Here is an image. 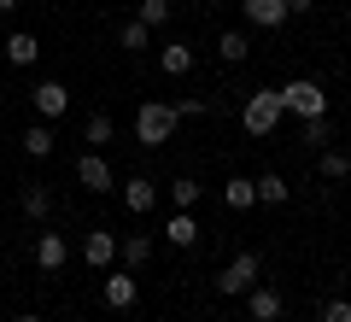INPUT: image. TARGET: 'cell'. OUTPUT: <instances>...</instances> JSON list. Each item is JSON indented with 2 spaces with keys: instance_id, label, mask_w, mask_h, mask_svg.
Returning <instances> with one entry per match:
<instances>
[{
  "instance_id": "obj_26",
  "label": "cell",
  "mask_w": 351,
  "mask_h": 322,
  "mask_svg": "<svg viewBox=\"0 0 351 322\" xmlns=\"http://www.w3.org/2000/svg\"><path fill=\"white\" fill-rule=\"evenodd\" d=\"M322 176H351V152H339V147H322Z\"/></svg>"
},
{
  "instance_id": "obj_4",
  "label": "cell",
  "mask_w": 351,
  "mask_h": 322,
  "mask_svg": "<svg viewBox=\"0 0 351 322\" xmlns=\"http://www.w3.org/2000/svg\"><path fill=\"white\" fill-rule=\"evenodd\" d=\"M258 275H263L258 252H240V258H228L223 270H217V293H223V299H240L246 287H258Z\"/></svg>"
},
{
  "instance_id": "obj_23",
  "label": "cell",
  "mask_w": 351,
  "mask_h": 322,
  "mask_svg": "<svg viewBox=\"0 0 351 322\" xmlns=\"http://www.w3.org/2000/svg\"><path fill=\"white\" fill-rule=\"evenodd\" d=\"M47 211H53V194H47L41 182H29V187H24V217H29V223H41Z\"/></svg>"
},
{
  "instance_id": "obj_25",
  "label": "cell",
  "mask_w": 351,
  "mask_h": 322,
  "mask_svg": "<svg viewBox=\"0 0 351 322\" xmlns=\"http://www.w3.org/2000/svg\"><path fill=\"white\" fill-rule=\"evenodd\" d=\"M170 199H176V211H193V205H199V182H193V176L170 182Z\"/></svg>"
},
{
  "instance_id": "obj_29",
  "label": "cell",
  "mask_w": 351,
  "mask_h": 322,
  "mask_svg": "<svg viewBox=\"0 0 351 322\" xmlns=\"http://www.w3.org/2000/svg\"><path fill=\"white\" fill-rule=\"evenodd\" d=\"M170 112H176V117H205V100H176Z\"/></svg>"
},
{
  "instance_id": "obj_15",
  "label": "cell",
  "mask_w": 351,
  "mask_h": 322,
  "mask_svg": "<svg viewBox=\"0 0 351 322\" xmlns=\"http://www.w3.org/2000/svg\"><path fill=\"white\" fill-rule=\"evenodd\" d=\"M6 59H12V65H36L41 59V41L29 36V30H12V36H6Z\"/></svg>"
},
{
  "instance_id": "obj_5",
  "label": "cell",
  "mask_w": 351,
  "mask_h": 322,
  "mask_svg": "<svg viewBox=\"0 0 351 322\" xmlns=\"http://www.w3.org/2000/svg\"><path fill=\"white\" fill-rule=\"evenodd\" d=\"M76 182H82L88 194H112V187H117L112 159H106V152H82V159H76Z\"/></svg>"
},
{
  "instance_id": "obj_3",
  "label": "cell",
  "mask_w": 351,
  "mask_h": 322,
  "mask_svg": "<svg viewBox=\"0 0 351 322\" xmlns=\"http://www.w3.org/2000/svg\"><path fill=\"white\" fill-rule=\"evenodd\" d=\"M176 124H182V117H176L164 100H147V106L135 112V141H141V147H164Z\"/></svg>"
},
{
  "instance_id": "obj_28",
  "label": "cell",
  "mask_w": 351,
  "mask_h": 322,
  "mask_svg": "<svg viewBox=\"0 0 351 322\" xmlns=\"http://www.w3.org/2000/svg\"><path fill=\"white\" fill-rule=\"evenodd\" d=\"M304 141L322 147V141H328V117H304Z\"/></svg>"
},
{
  "instance_id": "obj_34",
  "label": "cell",
  "mask_w": 351,
  "mask_h": 322,
  "mask_svg": "<svg viewBox=\"0 0 351 322\" xmlns=\"http://www.w3.org/2000/svg\"><path fill=\"white\" fill-rule=\"evenodd\" d=\"M164 322H170V317H164Z\"/></svg>"
},
{
  "instance_id": "obj_31",
  "label": "cell",
  "mask_w": 351,
  "mask_h": 322,
  "mask_svg": "<svg viewBox=\"0 0 351 322\" xmlns=\"http://www.w3.org/2000/svg\"><path fill=\"white\" fill-rule=\"evenodd\" d=\"M12 322H41V317H36V310H18V317H12Z\"/></svg>"
},
{
  "instance_id": "obj_30",
  "label": "cell",
  "mask_w": 351,
  "mask_h": 322,
  "mask_svg": "<svg viewBox=\"0 0 351 322\" xmlns=\"http://www.w3.org/2000/svg\"><path fill=\"white\" fill-rule=\"evenodd\" d=\"M311 6H316V0H287V18H304Z\"/></svg>"
},
{
  "instance_id": "obj_8",
  "label": "cell",
  "mask_w": 351,
  "mask_h": 322,
  "mask_svg": "<svg viewBox=\"0 0 351 322\" xmlns=\"http://www.w3.org/2000/svg\"><path fill=\"white\" fill-rule=\"evenodd\" d=\"M240 6H246L252 30H281L287 24V0H240Z\"/></svg>"
},
{
  "instance_id": "obj_17",
  "label": "cell",
  "mask_w": 351,
  "mask_h": 322,
  "mask_svg": "<svg viewBox=\"0 0 351 322\" xmlns=\"http://www.w3.org/2000/svg\"><path fill=\"white\" fill-rule=\"evenodd\" d=\"M164 240H170V246H193V240H199V223H193V211H176L170 229H164Z\"/></svg>"
},
{
  "instance_id": "obj_27",
  "label": "cell",
  "mask_w": 351,
  "mask_h": 322,
  "mask_svg": "<svg viewBox=\"0 0 351 322\" xmlns=\"http://www.w3.org/2000/svg\"><path fill=\"white\" fill-rule=\"evenodd\" d=\"M322 322H351V299H328V305H322Z\"/></svg>"
},
{
  "instance_id": "obj_32",
  "label": "cell",
  "mask_w": 351,
  "mask_h": 322,
  "mask_svg": "<svg viewBox=\"0 0 351 322\" xmlns=\"http://www.w3.org/2000/svg\"><path fill=\"white\" fill-rule=\"evenodd\" d=\"M18 6H24V0H0V12H18Z\"/></svg>"
},
{
  "instance_id": "obj_11",
  "label": "cell",
  "mask_w": 351,
  "mask_h": 322,
  "mask_svg": "<svg viewBox=\"0 0 351 322\" xmlns=\"http://www.w3.org/2000/svg\"><path fill=\"white\" fill-rule=\"evenodd\" d=\"M158 71L164 76H188L193 71V47H188V41H164V47H158Z\"/></svg>"
},
{
  "instance_id": "obj_24",
  "label": "cell",
  "mask_w": 351,
  "mask_h": 322,
  "mask_svg": "<svg viewBox=\"0 0 351 322\" xmlns=\"http://www.w3.org/2000/svg\"><path fill=\"white\" fill-rule=\"evenodd\" d=\"M141 24H147V30H164V24H170V0H141Z\"/></svg>"
},
{
  "instance_id": "obj_20",
  "label": "cell",
  "mask_w": 351,
  "mask_h": 322,
  "mask_svg": "<svg viewBox=\"0 0 351 322\" xmlns=\"http://www.w3.org/2000/svg\"><path fill=\"white\" fill-rule=\"evenodd\" d=\"M18 141H24V152H29V159H47V152H53V124H29Z\"/></svg>"
},
{
  "instance_id": "obj_22",
  "label": "cell",
  "mask_w": 351,
  "mask_h": 322,
  "mask_svg": "<svg viewBox=\"0 0 351 322\" xmlns=\"http://www.w3.org/2000/svg\"><path fill=\"white\" fill-rule=\"evenodd\" d=\"M246 36H240V30H223V36H217V59H223V65H240V59H246Z\"/></svg>"
},
{
  "instance_id": "obj_14",
  "label": "cell",
  "mask_w": 351,
  "mask_h": 322,
  "mask_svg": "<svg viewBox=\"0 0 351 322\" xmlns=\"http://www.w3.org/2000/svg\"><path fill=\"white\" fill-rule=\"evenodd\" d=\"M252 187H258V205H287V199H293L287 176H276V170H263V176H252Z\"/></svg>"
},
{
  "instance_id": "obj_16",
  "label": "cell",
  "mask_w": 351,
  "mask_h": 322,
  "mask_svg": "<svg viewBox=\"0 0 351 322\" xmlns=\"http://www.w3.org/2000/svg\"><path fill=\"white\" fill-rule=\"evenodd\" d=\"M223 205L228 211H252L258 205V187H252L246 176H234V182H223Z\"/></svg>"
},
{
  "instance_id": "obj_19",
  "label": "cell",
  "mask_w": 351,
  "mask_h": 322,
  "mask_svg": "<svg viewBox=\"0 0 351 322\" xmlns=\"http://www.w3.org/2000/svg\"><path fill=\"white\" fill-rule=\"evenodd\" d=\"M117 47H123V53H147L152 47V30L141 24V18H129V24L117 30Z\"/></svg>"
},
{
  "instance_id": "obj_2",
  "label": "cell",
  "mask_w": 351,
  "mask_h": 322,
  "mask_svg": "<svg viewBox=\"0 0 351 322\" xmlns=\"http://www.w3.org/2000/svg\"><path fill=\"white\" fill-rule=\"evenodd\" d=\"M281 94L276 88H258V94H246V112H240V124H246V135H276V124H281Z\"/></svg>"
},
{
  "instance_id": "obj_1",
  "label": "cell",
  "mask_w": 351,
  "mask_h": 322,
  "mask_svg": "<svg viewBox=\"0 0 351 322\" xmlns=\"http://www.w3.org/2000/svg\"><path fill=\"white\" fill-rule=\"evenodd\" d=\"M276 94H281V112H293V117H328V94H322L316 76H293Z\"/></svg>"
},
{
  "instance_id": "obj_21",
  "label": "cell",
  "mask_w": 351,
  "mask_h": 322,
  "mask_svg": "<svg viewBox=\"0 0 351 322\" xmlns=\"http://www.w3.org/2000/svg\"><path fill=\"white\" fill-rule=\"evenodd\" d=\"M117 258H123L129 270H141V264L152 258V240H147V235H129V240H117Z\"/></svg>"
},
{
  "instance_id": "obj_7",
  "label": "cell",
  "mask_w": 351,
  "mask_h": 322,
  "mask_svg": "<svg viewBox=\"0 0 351 322\" xmlns=\"http://www.w3.org/2000/svg\"><path fill=\"white\" fill-rule=\"evenodd\" d=\"M240 299H246V317L252 322H281V310H287V299H281L276 287H246Z\"/></svg>"
},
{
  "instance_id": "obj_12",
  "label": "cell",
  "mask_w": 351,
  "mask_h": 322,
  "mask_svg": "<svg viewBox=\"0 0 351 322\" xmlns=\"http://www.w3.org/2000/svg\"><path fill=\"white\" fill-rule=\"evenodd\" d=\"M123 205L135 211V217H147V211L158 205V187H152L147 176H129V182H123Z\"/></svg>"
},
{
  "instance_id": "obj_6",
  "label": "cell",
  "mask_w": 351,
  "mask_h": 322,
  "mask_svg": "<svg viewBox=\"0 0 351 322\" xmlns=\"http://www.w3.org/2000/svg\"><path fill=\"white\" fill-rule=\"evenodd\" d=\"M29 100H36V117H41V124H53V117H64V112H71V88H64L59 76L36 82V94H29Z\"/></svg>"
},
{
  "instance_id": "obj_9",
  "label": "cell",
  "mask_w": 351,
  "mask_h": 322,
  "mask_svg": "<svg viewBox=\"0 0 351 322\" xmlns=\"http://www.w3.org/2000/svg\"><path fill=\"white\" fill-rule=\"evenodd\" d=\"M82 258L94 264V270H112V264H117V235H112V229H94V235L82 240Z\"/></svg>"
},
{
  "instance_id": "obj_13",
  "label": "cell",
  "mask_w": 351,
  "mask_h": 322,
  "mask_svg": "<svg viewBox=\"0 0 351 322\" xmlns=\"http://www.w3.org/2000/svg\"><path fill=\"white\" fill-rule=\"evenodd\" d=\"M64 258H71V246H64V235H41L36 240V270H64Z\"/></svg>"
},
{
  "instance_id": "obj_33",
  "label": "cell",
  "mask_w": 351,
  "mask_h": 322,
  "mask_svg": "<svg viewBox=\"0 0 351 322\" xmlns=\"http://www.w3.org/2000/svg\"><path fill=\"white\" fill-rule=\"evenodd\" d=\"M0 112H6V94H0Z\"/></svg>"
},
{
  "instance_id": "obj_18",
  "label": "cell",
  "mask_w": 351,
  "mask_h": 322,
  "mask_svg": "<svg viewBox=\"0 0 351 322\" xmlns=\"http://www.w3.org/2000/svg\"><path fill=\"white\" fill-rule=\"evenodd\" d=\"M112 135H117V129H112V117H106V112H94V117L82 124V141H88V152H106V141H112Z\"/></svg>"
},
{
  "instance_id": "obj_10",
  "label": "cell",
  "mask_w": 351,
  "mask_h": 322,
  "mask_svg": "<svg viewBox=\"0 0 351 322\" xmlns=\"http://www.w3.org/2000/svg\"><path fill=\"white\" fill-rule=\"evenodd\" d=\"M129 305H135V275L106 270V310H129Z\"/></svg>"
}]
</instances>
